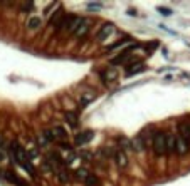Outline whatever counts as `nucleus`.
I'll list each match as a JSON object with an SVG mask.
<instances>
[{
  "mask_svg": "<svg viewBox=\"0 0 190 186\" xmlns=\"http://www.w3.org/2000/svg\"><path fill=\"white\" fill-rule=\"evenodd\" d=\"M9 151H10V156H12V159L15 161V163L19 164V166L22 168L24 171H27V173L30 174L32 178L37 176V173H35V166L32 164V161H30V158H29V154H27V149L24 148L22 144H19L17 141L10 142Z\"/></svg>",
  "mask_w": 190,
  "mask_h": 186,
  "instance_id": "nucleus-1",
  "label": "nucleus"
},
{
  "mask_svg": "<svg viewBox=\"0 0 190 186\" xmlns=\"http://www.w3.org/2000/svg\"><path fill=\"white\" fill-rule=\"evenodd\" d=\"M167 136L168 133H155L152 138V148L153 151L156 153L158 156H165L168 154V144H167Z\"/></svg>",
  "mask_w": 190,
  "mask_h": 186,
  "instance_id": "nucleus-2",
  "label": "nucleus"
},
{
  "mask_svg": "<svg viewBox=\"0 0 190 186\" xmlns=\"http://www.w3.org/2000/svg\"><path fill=\"white\" fill-rule=\"evenodd\" d=\"M44 136L47 138L49 142H66L67 139V131L61 126H56V127H51V129H46L44 131Z\"/></svg>",
  "mask_w": 190,
  "mask_h": 186,
  "instance_id": "nucleus-3",
  "label": "nucleus"
},
{
  "mask_svg": "<svg viewBox=\"0 0 190 186\" xmlns=\"http://www.w3.org/2000/svg\"><path fill=\"white\" fill-rule=\"evenodd\" d=\"M81 22H82V17L76 15V13H67L66 20H64V27H62V30L74 34V32H76V28L79 27V24H81Z\"/></svg>",
  "mask_w": 190,
  "mask_h": 186,
  "instance_id": "nucleus-4",
  "label": "nucleus"
},
{
  "mask_svg": "<svg viewBox=\"0 0 190 186\" xmlns=\"http://www.w3.org/2000/svg\"><path fill=\"white\" fill-rule=\"evenodd\" d=\"M66 17H67L66 10L61 7L59 10H56L54 15L49 19V24H51V27H54V28H62V27H64V20H66Z\"/></svg>",
  "mask_w": 190,
  "mask_h": 186,
  "instance_id": "nucleus-5",
  "label": "nucleus"
},
{
  "mask_svg": "<svg viewBox=\"0 0 190 186\" xmlns=\"http://www.w3.org/2000/svg\"><path fill=\"white\" fill-rule=\"evenodd\" d=\"M93 139H94V131L86 129V131H81V133L76 134V138H74V144L76 146H84V144H88V142H91Z\"/></svg>",
  "mask_w": 190,
  "mask_h": 186,
  "instance_id": "nucleus-6",
  "label": "nucleus"
},
{
  "mask_svg": "<svg viewBox=\"0 0 190 186\" xmlns=\"http://www.w3.org/2000/svg\"><path fill=\"white\" fill-rule=\"evenodd\" d=\"M114 30H116V28H114V25H113L111 22H108V24H105V25L99 28V32H98V35H96V39H98L99 42H105L106 39H109L111 35L114 34Z\"/></svg>",
  "mask_w": 190,
  "mask_h": 186,
  "instance_id": "nucleus-7",
  "label": "nucleus"
},
{
  "mask_svg": "<svg viewBox=\"0 0 190 186\" xmlns=\"http://www.w3.org/2000/svg\"><path fill=\"white\" fill-rule=\"evenodd\" d=\"M143 70H146L145 64H141L140 60H136V62L131 60V62L128 64V67H126V77H133V76H136V74L143 72Z\"/></svg>",
  "mask_w": 190,
  "mask_h": 186,
  "instance_id": "nucleus-8",
  "label": "nucleus"
},
{
  "mask_svg": "<svg viewBox=\"0 0 190 186\" xmlns=\"http://www.w3.org/2000/svg\"><path fill=\"white\" fill-rule=\"evenodd\" d=\"M101 77H103V82H105V84H111V82H114L118 77H120V74H118L116 67L111 66V67H108V69L103 70V72H101Z\"/></svg>",
  "mask_w": 190,
  "mask_h": 186,
  "instance_id": "nucleus-9",
  "label": "nucleus"
},
{
  "mask_svg": "<svg viewBox=\"0 0 190 186\" xmlns=\"http://www.w3.org/2000/svg\"><path fill=\"white\" fill-rule=\"evenodd\" d=\"M178 136L190 146V121H180L178 123Z\"/></svg>",
  "mask_w": 190,
  "mask_h": 186,
  "instance_id": "nucleus-10",
  "label": "nucleus"
},
{
  "mask_svg": "<svg viewBox=\"0 0 190 186\" xmlns=\"http://www.w3.org/2000/svg\"><path fill=\"white\" fill-rule=\"evenodd\" d=\"M113 159H114V163L118 164V168H126V166H128V158H126V153H125V149H121V148L114 149Z\"/></svg>",
  "mask_w": 190,
  "mask_h": 186,
  "instance_id": "nucleus-11",
  "label": "nucleus"
},
{
  "mask_svg": "<svg viewBox=\"0 0 190 186\" xmlns=\"http://www.w3.org/2000/svg\"><path fill=\"white\" fill-rule=\"evenodd\" d=\"M3 178H5L7 181H10V183H14L15 186H29V183L26 180H22V178L17 176L15 173H12V171H5V173H3Z\"/></svg>",
  "mask_w": 190,
  "mask_h": 186,
  "instance_id": "nucleus-12",
  "label": "nucleus"
},
{
  "mask_svg": "<svg viewBox=\"0 0 190 186\" xmlns=\"http://www.w3.org/2000/svg\"><path fill=\"white\" fill-rule=\"evenodd\" d=\"M41 24H42V20H41V17H37V15H32V17H29L27 19V28H30V30H37L39 27H41Z\"/></svg>",
  "mask_w": 190,
  "mask_h": 186,
  "instance_id": "nucleus-13",
  "label": "nucleus"
},
{
  "mask_svg": "<svg viewBox=\"0 0 190 186\" xmlns=\"http://www.w3.org/2000/svg\"><path fill=\"white\" fill-rule=\"evenodd\" d=\"M94 101V94L93 92H82L81 94V99H79V107H86L88 104H91V102Z\"/></svg>",
  "mask_w": 190,
  "mask_h": 186,
  "instance_id": "nucleus-14",
  "label": "nucleus"
},
{
  "mask_svg": "<svg viewBox=\"0 0 190 186\" xmlns=\"http://www.w3.org/2000/svg\"><path fill=\"white\" fill-rule=\"evenodd\" d=\"M88 30H89V22L86 19H82V22L79 24V27H77L76 32H74V35H76V37H84V35L88 34Z\"/></svg>",
  "mask_w": 190,
  "mask_h": 186,
  "instance_id": "nucleus-15",
  "label": "nucleus"
},
{
  "mask_svg": "<svg viewBox=\"0 0 190 186\" xmlns=\"http://www.w3.org/2000/svg\"><path fill=\"white\" fill-rule=\"evenodd\" d=\"M64 119H66V123L69 124L73 129H76L77 124H79V119H77V116L74 112H66V114H64Z\"/></svg>",
  "mask_w": 190,
  "mask_h": 186,
  "instance_id": "nucleus-16",
  "label": "nucleus"
},
{
  "mask_svg": "<svg viewBox=\"0 0 190 186\" xmlns=\"http://www.w3.org/2000/svg\"><path fill=\"white\" fill-rule=\"evenodd\" d=\"M175 139H177V134H170L167 136V144H168V154L170 153H175Z\"/></svg>",
  "mask_w": 190,
  "mask_h": 186,
  "instance_id": "nucleus-17",
  "label": "nucleus"
},
{
  "mask_svg": "<svg viewBox=\"0 0 190 186\" xmlns=\"http://www.w3.org/2000/svg\"><path fill=\"white\" fill-rule=\"evenodd\" d=\"M84 184L86 186H99L98 176H96V174H93V173H89V176L84 180Z\"/></svg>",
  "mask_w": 190,
  "mask_h": 186,
  "instance_id": "nucleus-18",
  "label": "nucleus"
},
{
  "mask_svg": "<svg viewBox=\"0 0 190 186\" xmlns=\"http://www.w3.org/2000/svg\"><path fill=\"white\" fill-rule=\"evenodd\" d=\"M130 39H123V40H120V42H116V44H113V45H111V47H109V51H116V49H126V45L128 44H130Z\"/></svg>",
  "mask_w": 190,
  "mask_h": 186,
  "instance_id": "nucleus-19",
  "label": "nucleus"
},
{
  "mask_svg": "<svg viewBox=\"0 0 190 186\" xmlns=\"http://www.w3.org/2000/svg\"><path fill=\"white\" fill-rule=\"evenodd\" d=\"M32 9H34V2H24V3H20V10H22V12H32Z\"/></svg>",
  "mask_w": 190,
  "mask_h": 186,
  "instance_id": "nucleus-20",
  "label": "nucleus"
},
{
  "mask_svg": "<svg viewBox=\"0 0 190 186\" xmlns=\"http://www.w3.org/2000/svg\"><path fill=\"white\" fill-rule=\"evenodd\" d=\"M88 9H89V10H93V9H94V10L103 9V3H101V2H89V3H88Z\"/></svg>",
  "mask_w": 190,
  "mask_h": 186,
  "instance_id": "nucleus-21",
  "label": "nucleus"
},
{
  "mask_svg": "<svg viewBox=\"0 0 190 186\" xmlns=\"http://www.w3.org/2000/svg\"><path fill=\"white\" fill-rule=\"evenodd\" d=\"M158 12L163 13V15H172V10L167 9V7H158Z\"/></svg>",
  "mask_w": 190,
  "mask_h": 186,
  "instance_id": "nucleus-22",
  "label": "nucleus"
}]
</instances>
